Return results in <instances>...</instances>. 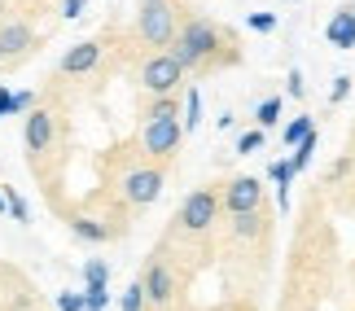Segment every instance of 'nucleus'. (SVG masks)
<instances>
[{
    "mask_svg": "<svg viewBox=\"0 0 355 311\" xmlns=\"http://www.w3.org/2000/svg\"><path fill=\"white\" fill-rule=\"evenodd\" d=\"M167 53L180 62L184 75H211V71H220V66L237 62V48H228L224 31L211 18H184L175 39L167 44Z\"/></svg>",
    "mask_w": 355,
    "mask_h": 311,
    "instance_id": "1",
    "label": "nucleus"
},
{
    "mask_svg": "<svg viewBox=\"0 0 355 311\" xmlns=\"http://www.w3.org/2000/svg\"><path fill=\"white\" fill-rule=\"evenodd\" d=\"M180 31V9L175 0H141V13H136V35L145 39L154 53H167V44Z\"/></svg>",
    "mask_w": 355,
    "mask_h": 311,
    "instance_id": "2",
    "label": "nucleus"
},
{
    "mask_svg": "<svg viewBox=\"0 0 355 311\" xmlns=\"http://www.w3.org/2000/svg\"><path fill=\"white\" fill-rule=\"evenodd\" d=\"M220 215H224L220 188H193V193L180 202V211H175V228H180V233L202 237V233H211V228H215Z\"/></svg>",
    "mask_w": 355,
    "mask_h": 311,
    "instance_id": "3",
    "label": "nucleus"
},
{
    "mask_svg": "<svg viewBox=\"0 0 355 311\" xmlns=\"http://www.w3.org/2000/svg\"><path fill=\"white\" fill-rule=\"evenodd\" d=\"M162 184H167V171L158 162H145V167H128L119 180V197L128 206H154L162 197Z\"/></svg>",
    "mask_w": 355,
    "mask_h": 311,
    "instance_id": "4",
    "label": "nucleus"
},
{
    "mask_svg": "<svg viewBox=\"0 0 355 311\" xmlns=\"http://www.w3.org/2000/svg\"><path fill=\"white\" fill-rule=\"evenodd\" d=\"M184 145V127L180 118H149L141 127V154L149 162H171Z\"/></svg>",
    "mask_w": 355,
    "mask_h": 311,
    "instance_id": "5",
    "label": "nucleus"
},
{
    "mask_svg": "<svg viewBox=\"0 0 355 311\" xmlns=\"http://www.w3.org/2000/svg\"><path fill=\"white\" fill-rule=\"evenodd\" d=\"M180 84H184L180 62H175L171 53H149L145 66H141V88L149 92V97H175Z\"/></svg>",
    "mask_w": 355,
    "mask_h": 311,
    "instance_id": "6",
    "label": "nucleus"
},
{
    "mask_svg": "<svg viewBox=\"0 0 355 311\" xmlns=\"http://www.w3.org/2000/svg\"><path fill=\"white\" fill-rule=\"evenodd\" d=\"M22 145H26V158L40 162L53 145H58V114L49 110V105H35L31 114H26L22 123Z\"/></svg>",
    "mask_w": 355,
    "mask_h": 311,
    "instance_id": "7",
    "label": "nucleus"
},
{
    "mask_svg": "<svg viewBox=\"0 0 355 311\" xmlns=\"http://www.w3.org/2000/svg\"><path fill=\"white\" fill-rule=\"evenodd\" d=\"M220 206H224V215L259 211L263 206V180H259V175H233V180L220 188Z\"/></svg>",
    "mask_w": 355,
    "mask_h": 311,
    "instance_id": "8",
    "label": "nucleus"
},
{
    "mask_svg": "<svg viewBox=\"0 0 355 311\" xmlns=\"http://www.w3.org/2000/svg\"><path fill=\"white\" fill-rule=\"evenodd\" d=\"M141 290H145V303H149V307H167V303L175 299V272H171V263L162 259V246L154 250V259L145 263Z\"/></svg>",
    "mask_w": 355,
    "mask_h": 311,
    "instance_id": "9",
    "label": "nucleus"
},
{
    "mask_svg": "<svg viewBox=\"0 0 355 311\" xmlns=\"http://www.w3.org/2000/svg\"><path fill=\"white\" fill-rule=\"evenodd\" d=\"M101 53H105L101 39H79V44H71V48L62 53L58 75H62V79H84V75H92V71L101 66Z\"/></svg>",
    "mask_w": 355,
    "mask_h": 311,
    "instance_id": "10",
    "label": "nucleus"
},
{
    "mask_svg": "<svg viewBox=\"0 0 355 311\" xmlns=\"http://www.w3.org/2000/svg\"><path fill=\"white\" fill-rule=\"evenodd\" d=\"M31 44H35L31 22H5V26H0V62L22 57V53L31 48Z\"/></svg>",
    "mask_w": 355,
    "mask_h": 311,
    "instance_id": "11",
    "label": "nucleus"
},
{
    "mask_svg": "<svg viewBox=\"0 0 355 311\" xmlns=\"http://www.w3.org/2000/svg\"><path fill=\"white\" fill-rule=\"evenodd\" d=\"M228 228H233V241H254L272 228V220H268V211L259 206V211H245V215H228Z\"/></svg>",
    "mask_w": 355,
    "mask_h": 311,
    "instance_id": "12",
    "label": "nucleus"
},
{
    "mask_svg": "<svg viewBox=\"0 0 355 311\" xmlns=\"http://www.w3.org/2000/svg\"><path fill=\"white\" fill-rule=\"evenodd\" d=\"M324 35H329L334 48H355V5H343L329 18V26H324Z\"/></svg>",
    "mask_w": 355,
    "mask_h": 311,
    "instance_id": "13",
    "label": "nucleus"
},
{
    "mask_svg": "<svg viewBox=\"0 0 355 311\" xmlns=\"http://www.w3.org/2000/svg\"><path fill=\"white\" fill-rule=\"evenodd\" d=\"M71 233L79 241H92V246H105V241L114 237V228L110 224H101V220H88V215H75L71 220Z\"/></svg>",
    "mask_w": 355,
    "mask_h": 311,
    "instance_id": "14",
    "label": "nucleus"
},
{
    "mask_svg": "<svg viewBox=\"0 0 355 311\" xmlns=\"http://www.w3.org/2000/svg\"><path fill=\"white\" fill-rule=\"evenodd\" d=\"M198 123H202V92L189 88V92H184V118H180L184 136H189V132H198Z\"/></svg>",
    "mask_w": 355,
    "mask_h": 311,
    "instance_id": "15",
    "label": "nucleus"
},
{
    "mask_svg": "<svg viewBox=\"0 0 355 311\" xmlns=\"http://www.w3.org/2000/svg\"><path fill=\"white\" fill-rule=\"evenodd\" d=\"M149 118H180V101H175V97H149L145 123H149Z\"/></svg>",
    "mask_w": 355,
    "mask_h": 311,
    "instance_id": "16",
    "label": "nucleus"
},
{
    "mask_svg": "<svg viewBox=\"0 0 355 311\" xmlns=\"http://www.w3.org/2000/svg\"><path fill=\"white\" fill-rule=\"evenodd\" d=\"M84 285L88 290H110V267H105L101 259H88L84 263Z\"/></svg>",
    "mask_w": 355,
    "mask_h": 311,
    "instance_id": "17",
    "label": "nucleus"
},
{
    "mask_svg": "<svg viewBox=\"0 0 355 311\" xmlns=\"http://www.w3.org/2000/svg\"><path fill=\"white\" fill-rule=\"evenodd\" d=\"M268 175H272V184L281 188V202H285V197H290V180H294V167H290V158H277V162L268 167Z\"/></svg>",
    "mask_w": 355,
    "mask_h": 311,
    "instance_id": "18",
    "label": "nucleus"
},
{
    "mask_svg": "<svg viewBox=\"0 0 355 311\" xmlns=\"http://www.w3.org/2000/svg\"><path fill=\"white\" fill-rule=\"evenodd\" d=\"M254 123H259V127H277V123H281V97L259 101V105H254Z\"/></svg>",
    "mask_w": 355,
    "mask_h": 311,
    "instance_id": "19",
    "label": "nucleus"
},
{
    "mask_svg": "<svg viewBox=\"0 0 355 311\" xmlns=\"http://www.w3.org/2000/svg\"><path fill=\"white\" fill-rule=\"evenodd\" d=\"M311 154H316V132H307L303 141L294 145V158H290V167H294V175L298 171H307V162H311Z\"/></svg>",
    "mask_w": 355,
    "mask_h": 311,
    "instance_id": "20",
    "label": "nucleus"
},
{
    "mask_svg": "<svg viewBox=\"0 0 355 311\" xmlns=\"http://www.w3.org/2000/svg\"><path fill=\"white\" fill-rule=\"evenodd\" d=\"M307 132H316V123H311V114H298L294 123H285V132H281V141H285V145H298V141L307 136Z\"/></svg>",
    "mask_w": 355,
    "mask_h": 311,
    "instance_id": "21",
    "label": "nucleus"
},
{
    "mask_svg": "<svg viewBox=\"0 0 355 311\" xmlns=\"http://www.w3.org/2000/svg\"><path fill=\"white\" fill-rule=\"evenodd\" d=\"M145 307H149V303H145V290H141V281L123 290V299H119V311H145Z\"/></svg>",
    "mask_w": 355,
    "mask_h": 311,
    "instance_id": "22",
    "label": "nucleus"
},
{
    "mask_svg": "<svg viewBox=\"0 0 355 311\" xmlns=\"http://www.w3.org/2000/svg\"><path fill=\"white\" fill-rule=\"evenodd\" d=\"M5 211H9L18 224H26V202H22L18 193H13V188H5Z\"/></svg>",
    "mask_w": 355,
    "mask_h": 311,
    "instance_id": "23",
    "label": "nucleus"
},
{
    "mask_svg": "<svg viewBox=\"0 0 355 311\" xmlns=\"http://www.w3.org/2000/svg\"><path fill=\"white\" fill-rule=\"evenodd\" d=\"M254 150H263V127H254V132H245V136L237 141V154H254Z\"/></svg>",
    "mask_w": 355,
    "mask_h": 311,
    "instance_id": "24",
    "label": "nucleus"
},
{
    "mask_svg": "<svg viewBox=\"0 0 355 311\" xmlns=\"http://www.w3.org/2000/svg\"><path fill=\"white\" fill-rule=\"evenodd\" d=\"M110 303V290H84V311H105Z\"/></svg>",
    "mask_w": 355,
    "mask_h": 311,
    "instance_id": "25",
    "label": "nucleus"
},
{
    "mask_svg": "<svg viewBox=\"0 0 355 311\" xmlns=\"http://www.w3.org/2000/svg\"><path fill=\"white\" fill-rule=\"evenodd\" d=\"M58 311H84V294H58Z\"/></svg>",
    "mask_w": 355,
    "mask_h": 311,
    "instance_id": "26",
    "label": "nucleus"
},
{
    "mask_svg": "<svg viewBox=\"0 0 355 311\" xmlns=\"http://www.w3.org/2000/svg\"><path fill=\"white\" fill-rule=\"evenodd\" d=\"M254 31H277V13H250Z\"/></svg>",
    "mask_w": 355,
    "mask_h": 311,
    "instance_id": "27",
    "label": "nucleus"
},
{
    "mask_svg": "<svg viewBox=\"0 0 355 311\" xmlns=\"http://www.w3.org/2000/svg\"><path fill=\"white\" fill-rule=\"evenodd\" d=\"M347 92H351V79H347V75H338V79H334V88H329V101H347Z\"/></svg>",
    "mask_w": 355,
    "mask_h": 311,
    "instance_id": "28",
    "label": "nucleus"
},
{
    "mask_svg": "<svg viewBox=\"0 0 355 311\" xmlns=\"http://www.w3.org/2000/svg\"><path fill=\"white\" fill-rule=\"evenodd\" d=\"M285 92H290V97H303V92H307V79H303V71H294V75H290V84H285Z\"/></svg>",
    "mask_w": 355,
    "mask_h": 311,
    "instance_id": "29",
    "label": "nucleus"
},
{
    "mask_svg": "<svg viewBox=\"0 0 355 311\" xmlns=\"http://www.w3.org/2000/svg\"><path fill=\"white\" fill-rule=\"evenodd\" d=\"M84 5H88V0H62V13H66V18H79Z\"/></svg>",
    "mask_w": 355,
    "mask_h": 311,
    "instance_id": "30",
    "label": "nucleus"
},
{
    "mask_svg": "<svg viewBox=\"0 0 355 311\" xmlns=\"http://www.w3.org/2000/svg\"><path fill=\"white\" fill-rule=\"evenodd\" d=\"M0 211H5V193H0Z\"/></svg>",
    "mask_w": 355,
    "mask_h": 311,
    "instance_id": "31",
    "label": "nucleus"
},
{
    "mask_svg": "<svg viewBox=\"0 0 355 311\" xmlns=\"http://www.w3.org/2000/svg\"><path fill=\"white\" fill-rule=\"evenodd\" d=\"M0 114H5V105H0Z\"/></svg>",
    "mask_w": 355,
    "mask_h": 311,
    "instance_id": "32",
    "label": "nucleus"
}]
</instances>
